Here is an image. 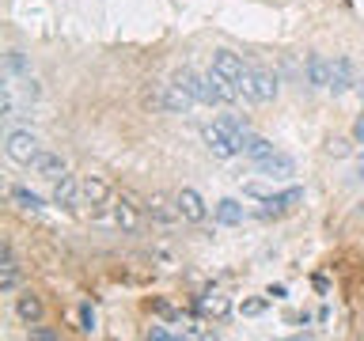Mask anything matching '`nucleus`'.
<instances>
[{
  "label": "nucleus",
  "instance_id": "nucleus-9",
  "mask_svg": "<svg viewBox=\"0 0 364 341\" xmlns=\"http://www.w3.org/2000/svg\"><path fill=\"white\" fill-rule=\"evenodd\" d=\"M258 175H266V178H289L292 170H296V163H292V156H284V152H273V156H266V159H258Z\"/></svg>",
  "mask_w": 364,
  "mask_h": 341
},
{
  "label": "nucleus",
  "instance_id": "nucleus-17",
  "mask_svg": "<svg viewBox=\"0 0 364 341\" xmlns=\"http://www.w3.org/2000/svg\"><path fill=\"white\" fill-rule=\"evenodd\" d=\"M16 315H19L27 326H34V323L42 318V300H38L34 292H23L19 300H16Z\"/></svg>",
  "mask_w": 364,
  "mask_h": 341
},
{
  "label": "nucleus",
  "instance_id": "nucleus-26",
  "mask_svg": "<svg viewBox=\"0 0 364 341\" xmlns=\"http://www.w3.org/2000/svg\"><path fill=\"white\" fill-rule=\"evenodd\" d=\"M31 334H34V337H42V341H53V337H57L53 330H46V326H31Z\"/></svg>",
  "mask_w": 364,
  "mask_h": 341
},
{
  "label": "nucleus",
  "instance_id": "nucleus-27",
  "mask_svg": "<svg viewBox=\"0 0 364 341\" xmlns=\"http://www.w3.org/2000/svg\"><path fill=\"white\" fill-rule=\"evenodd\" d=\"M262 307H266V303H262V300H250V303H243V315H258Z\"/></svg>",
  "mask_w": 364,
  "mask_h": 341
},
{
  "label": "nucleus",
  "instance_id": "nucleus-2",
  "mask_svg": "<svg viewBox=\"0 0 364 341\" xmlns=\"http://www.w3.org/2000/svg\"><path fill=\"white\" fill-rule=\"evenodd\" d=\"M4 152H8L11 163L31 167L34 159L42 156V148H38V136H34L31 129H11V133H8V141H4Z\"/></svg>",
  "mask_w": 364,
  "mask_h": 341
},
{
  "label": "nucleus",
  "instance_id": "nucleus-21",
  "mask_svg": "<svg viewBox=\"0 0 364 341\" xmlns=\"http://www.w3.org/2000/svg\"><path fill=\"white\" fill-rule=\"evenodd\" d=\"M4 65H8V76H27V72H31V68H27V61H23V53H19V50H11Z\"/></svg>",
  "mask_w": 364,
  "mask_h": 341
},
{
  "label": "nucleus",
  "instance_id": "nucleus-11",
  "mask_svg": "<svg viewBox=\"0 0 364 341\" xmlns=\"http://www.w3.org/2000/svg\"><path fill=\"white\" fill-rule=\"evenodd\" d=\"M216 224H224V227H235V224H243L247 220V205L243 201H235V197H224V201H216Z\"/></svg>",
  "mask_w": 364,
  "mask_h": 341
},
{
  "label": "nucleus",
  "instance_id": "nucleus-5",
  "mask_svg": "<svg viewBox=\"0 0 364 341\" xmlns=\"http://www.w3.org/2000/svg\"><path fill=\"white\" fill-rule=\"evenodd\" d=\"M175 209H178V216L186 224H201L205 216H209V209H205V201H201V193L198 190H178V197H175Z\"/></svg>",
  "mask_w": 364,
  "mask_h": 341
},
{
  "label": "nucleus",
  "instance_id": "nucleus-4",
  "mask_svg": "<svg viewBox=\"0 0 364 341\" xmlns=\"http://www.w3.org/2000/svg\"><path fill=\"white\" fill-rule=\"evenodd\" d=\"M300 201H304V190H300V186H289V190H281V193H269V197L262 201L266 209H258V216H262V220H273V216L292 212Z\"/></svg>",
  "mask_w": 364,
  "mask_h": 341
},
{
  "label": "nucleus",
  "instance_id": "nucleus-12",
  "mask_svg": "<svg viewBox=\"0 0 364 341\" xmlns=\"http://www.w3.org/2000/svg\"><path fill=\"white\" fill-rule=\"evenodd\" d=\"M330 68H334L330 57L311 53V57H307V84H311V87H330Z\"/></svg>",
  "mask_w": 364,
  "mask_h": 341
},
{
  "label": "nucleus",
  "instance_id": "nucleus-14",
  "mask_svg": "<svg viewBox=\"0 0 364 341\" xmlns=\"http://www.w3.org/2000/svg\"><path fill=\"white\" fill-rule=\"evenodd\" d=\"M19 288V261L11 254V247H4V258H0V292H16Z\"/></svg>",
  "mask_w": 364,
  "mask_h": 341
},
{
  "label": "nucleus",
  "instance_id": "nucleus-10",
  "mask_svg": "<svg viewBox=\"0 0 364 341\" xmlns=\"http://www.w3.org/2000/svg\"><path fill=\"white\" fill-rule=\"evenodd\" d=\"M80 197H84L87 205L110 201V182L102 178V175H84V178H80Z\"/></svg>",
  "mask_w": 364,
  "mask_h": 341
},
{
  "label": "nucleus",
  "instance_id": "nucleus-16",
  "mask_svg": "<svg viewBox=\"0 0 364 341\" xmlns=\"http://www.w3.org/2000/svg\"><path fill=\"white\" fill-rule=\"evenodd\" d=\"M114 224L125 227V232H136V224H141V212H136V205L129 197L114 201Z\"/></svg>",
  "mask_w": 364,
  "mask_h": 341
},
{
  "label": "nucleus",
  "instance_id": "nucleus-20",
  "mask_svg": "<svg viewBox=\"0 0 364 341\" xmlns=\"http://www.w3.org/2000/svg\"><path fill=\"white\" fill-rule=\"evenodd\" d=\"M148 212H152L156 220H164V224H171V220L178 216V209H171L167 197H152V201H148Z\"/></svg>",
  "mask_w": 364,
  "mask_h": 341
},
{
  "label": "nucleus",
  "instance_id": "nucleus-22",
  "mask_svg": "<svg viewBox=\"0 0 364 341\" xmlns=\"http://www.w3.org/2000/svg\"><path fill=\"white\" fill-rule=\"evenodd\" d=\"M80 330H84V334H95V311H91V303L80 307Z\"/></svg>",
  "mask_w": 364,
  "mask_h": 341
},
{
  "label": "nucleus",
  "instance_id": "nucleus-6",
  "mask_svg": "<svg viewBox=\"0 0 364 341\" xmlns=\"http://www.w3.org/2000/svg\"><path fill=\"white\" fill-rule=\"evenodd\" d=\"M349 87H357V72H353V61L349 57H334V68H330V87L334 95H346Z\"/></svg>",
  "mask_w": 364,
  "mask_h": 341
},
{
  "label": "nucleus",
  "instance_id": "nucleus-13",
  "mask_svg": "<svg viewBox=\"0 0 364 341\" xmlns=\"http://www.w3.org/2000/svg\"><path fill=\"white\" fill-rule=\"evenodd\" d=\"M8 201L16 205L19 212H31V216L46 209V205H42V197H38L34 190H27V186H11V190H8Z\"/></svg>",
  "mask_w": 364,
  "mask_h": 341
},
{
  "label": "nucleus",
  "instance_id": "nucleus-1",
  "mask_svg": "<svg viewBox=\"0 0 364 341\" xmlns=\"http://www.w3.org/2000/svg\"><path fill=\"white\" fill-rule=\"evenodd\" d=\"M239 91H243L247 102H273L281 84H277V76H273L269 68H247L243 80H239Z\"/></svg>",
  "mask_w": 364,
  "mask_h": 341
},
{
  "label": "nucleus",
  "instance_id": "nucleus-28",
  "mask_svg": "<svg viewBox=\"0 0 364 341\" xmlns=\"http://www.w3.org/2000/svg\"><path fill=\"white\" fill-rule=\"evenodd\" d=\"M357 95H360V99H364V76H360V80H357Z\"/></svg>",
  "mask_w": 364,
  "mask_h": 341
},
{
  "label": "nucleus",
  "instance_id": "nucleus-19",
  "mask_svg": "<svg viewBox=\"0 0 364 341\" xmlns=\"http://www.w3.org/2000/svg\"><path fill=\"white\" fill-rule=\"evenodd\" d=\"M243 156H247V159H255V163H258V159L273 156V144L266 141V136H258V133H247V136H243Z\"/></svg>",
  "mask_w": 364,
  "mask_h": 341
},
{
  "label": "nucleus",
  "instance_id": "nucleus-7",
  "mask_svg": "<svg viewBox=\"0 0 364 341\" xmlns=\"http://www.w3.org/2000/svg\"><path fill=\"white\" fill-rule=\"evenodd\" d=\"M50 197H53V205H61V209H73L76 197H80V178L65 170L61 178H53V193H50Z\"/></svg>",
  "mask_w": 364,
  "mask_h": 341
},
{
  "label": "nucleus",
  "instance_id": "nucleus-3",
  "mask_svg": "<svg viewBox=\"0 0 364 341\" xmlns=\"http://www.w3.org/2000/svg\"><path fill=\"white\" fill-rule=\"evenodd\" d=\"M171 80H175V84H178L182 91H190V95H193V102H209V107L216 102L213 87H209V72L201 76V72H193V68H178V72L171 76Z\"/></svg>",
  "mask_w": 364,
  "mask_h": 341
},
{
  "label": "nucleus",
  "instance_id": "nucleus-23",
  "mask_svg": "<svg viewBox=\"0 0 364 341\" xmlns=\"http://www.w3.org/2000/svg\"><path fill=\"white\" fill-rule=\"evenodd\" d=\"M326 152H330V156H349L353 148H349V141H341V136H334V141L326 144Z\"/></svg>",
  "mask_w": 364,
  "mask_h": 341
},
{
  "label": "nucleus",
  "instance_id": "nucleus-8",
  "mask_svg": "<svg viewBox=\"0 0 364 341\" xmlns=\"http://www.w3.org/2000/svg\"><path fill=\"white\" fill-rule=\"evenodd\" d=\"M213 68H216L220 76L235 80V84H239V80H243V72H247L243 57H239V53H232V50H216V53H213Z\"/></svg>",
  "mask_w": 364,
  "mask_h": 341
},
{
  "label": "nucleus",
  "instance_id": "nucleus-24",
  "mask_svg": "<svg viewBox=\"0 0 364 341\" xmlns=\"http://www.w3.org/2000/svg\"><path fill=\"white\" fill-rule=\"evenodd\" d=\"M353 141L364 144V107H360V114H357V121H353Z\"/></svg>",
  "mask_w": 364,
  "mask_h": 341
},
{
  "label": "nucleus",
  "instance_id": "nucleus-15",
  "mask_svg": "<svg viewBox=\"0 0 364 341\" xmlns=\"http://www.w3.org/2000/svg\"><path fill=\"white\" fill-rule=\"evenodd\" d=\"M31 170H34V175H42V178H50V182H53V178H61L68 167H65V159H61V156H53V152H42V156L31 163Z\"/></svg>",
  "mask_w": 364,
  "mask_h": 341
},
{
  "label": "nucleus",
  "instance_id": "nucleus-25",
  "mask_svg": "<svg viewBox=\"0 0 364 341\" xmlns=\"http://www.w3.org/2000/svg\"><path fill=\"white\" fill-rule=\"evenodd\" d=\"M148 337H156V341H171L175 334H171V330H164V326H152V330H148Z\"/></svg>",
  "mask_w": 364,
  "mask_h": 341
},
{
  "label": "nucleus",
  "instance_id": "nucleus-18",
  "mask_svg": "<svg viewBox=\"0 0 364 341\" xmlns=\"http://www.w3.org/2000/svg\"><path fill=\"white\" fill-rule=\"evenodd\" d=\"M201 311L213 315V318H228V311H232V300H228L224 292H205V296H201Z\"/></svg>",
  "mask_w": 364,
  "mask_h": 341
}]
</instances>
